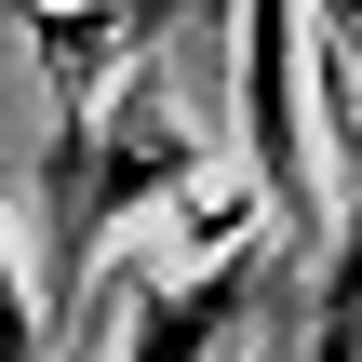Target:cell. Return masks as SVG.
Listing matches in <instances>:
<instances>
[{
    "mask_svg": "<svg viewBox=\"0 0 362 362\" xmlns=\"http://www.w3.org/2000/svg\"><path fill=\"white\" fill-rule=\"evenodd\" d=\"M255 296H269V255H215V269H161L134 282V322H121V362H228L255 336Z\"/></svg>",
    "mask_w": 362,
    "mask_h": 362,
    "instance_id": "cell-1",
    "label": "cell"
},
{
    "mask_svg": "<svg viewBox=\"0 0 362 362\" xmlns=\"http://www.w3.org/2000/svg\"><path fill=\"white\" fill-rule=\"evenodd\" d=\"M40 349V282L13 269V242H0V362H27Z\"/></svg>",
    "mask_w": 362,
    "mask_h": 362,
    "instance_id": "cell-2",
    "label": "cell"
},
{
    "mask_svg": "<svg viewBox=\"0 0 362 362\" xmlns=\"http://www.w3.org/2000/svg\"><path fill=\"white\" fill-rule=\"evenodd\" d=\"M322 269H336V282H362V242H336V255H322Z\"/></svg>",
    "mask_w": 362,
    "mask_h": 362,
    "instance_id": "cell-3",
    "label": "cell"
}]
</instances>
